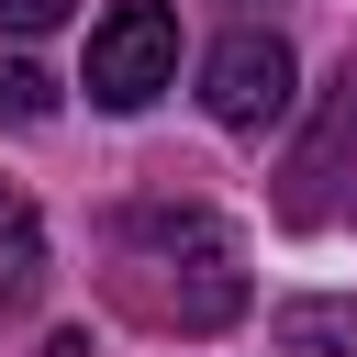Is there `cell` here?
<instances>
[{
    "label": "cell",
    "instance_id": "obj_3",
    "mask_svg": "<svg viewBox=\"0 0 357 357\" xmlns=\"http://www.w3.org/2000/svg\"><path fill=\"white\" fill-rule=\"evenodd\" d=\"M201 100H212V123H234V134H268L279 112H290V45L279 33H223L212 56H201Z\"/></svg>",
    "mask_w": 357,
    "mask_h": 357
},
{
    "label": "cell",
    "instance_id": "obj_6",
    "mask_svg": "<svg viewBox=\"0 0 357 357\" xmlns=\"http://www.w3.org/2000/svg\"><path fill=\"white\" fill-rule=\"evenodd\" d=\"M45 290V223H33V201L0 178V312H22Z\"/></svg>",
    "mask_w": 357,
    "mask_h": 357
},
{
    "label": "cell",
    "instance_id": "obj_5",
    "mask_svg": "<svg viewBox=\"0 0 357 357\" xmlns=\"http://www.w3.org/2000/svg\"><path fill=\"white\" fill-rule=\"evenodd\" d=\"M268 346L279 357H357V290H290L268 312Z\"/></svg>",
    "mask_w": 357,
    "mask_h": 357
},
{
    "label": "cell",
    "instance_id": "obj_2",
    "mask_svg": "<svg viewBox=\"0 0 357 357\" xmlns=\"http://www.w3.org/2000/svg\"><path fill=\"white\" fill-rule=\"evenodd\" d=\"M178 78V11L167 0H112L89 22V100L100 112H145Z\"/></svg>",
    "mask_w": 357,
    "mask_h": 357
},
{
    "label": "cell",
    "instance_id": "obj_8",
    "mask_svg": "<svg viewBox=\"0 0 357 357\" xmlns=\"http://www.w3.org/2000/svg\"><path fill=\"white\" fill-rule=\"evenodd\" d=\"M67 0H0V33H56Z\"/></svg>",
    "mask_w": 357,
    "mask_h": 357
},
{
    "label": "cell",
    "instance_id": "obj_1",
    "mask_svg": "<svg viewBox=\"0 0 357 357\" xmlns=\"http://www.w3.org/2000/svg\"><path fill=\"white\" fill-rule=\"evenodd\" d=\"M100 290H112V312H134V324H156V335H223V324L245 312V245H234L212 212L145 201V212H123Z\"/></svg>",
    "mask_w": 357,
    "mask_h": 357
},
{
    "label": "cell",
    "instance_id": "obj_4",
    "mask_svg": "<svg viewBox=\"0 0 357 357\" xmlns=\"http://www.w3.org/2000/svg\"><path fill=\"white\" fill-rule=\"evenodd\" d=\"M346 156H357V56H346V78H335V100H324V123H312V145L290 156V190H279V212H290V223H312Z\"/></svg>",
    "mask_w": 357,
    "mask_h": 357
},
{
    "label": "cell",
    "instance_id": "obj_9",
    "mask_svg": "<svg viewBox=\"0 0 357 357\" xmlns=\"http://www.w3.org/2000/svg\"><path fill=\"white\" fill-rule=\"evenodd\" d=\"M45 357H89V335H45Z\"/></svg>",
    "mask_w": 357,
    "mask_h": 357
},
{
    "label": "cell",
    "instance_id": "obj_7",
    "mask_svg": "<svg viewBox=\"0 0 357 357\" xmlns=\"http://www.w3.org/2000/svg\"><path fill=\"white\" fill-rule=\"evenodd\" d=\"M0 123H11V134H33V123H56V78H45L33 56H0Z\"/></svg>",
    "mask_w": 357,
    "mask_h": 357
}]
</instances>
